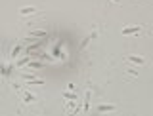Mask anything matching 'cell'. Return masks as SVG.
<instances>
[{
	"mask_svg": "<svg viewBox=\"0 0 153 116\" xmlns=\"http://www.w3.org/2000/svg\"><path fill=\"white\" fill-rule=\"evenodd\" d=\"M98 35H100V31H98V29H96V31H92V32H90V35L86 36V38H84L82 42H80V50H84V48L88 46V44H90V42H92V40H94V38L98 36Z\"/></svg>",
	"mask_w": 153,
	"mask_h": 116,
	"instance_id": "7a4b0ae2",
	"label": "cell"
},
{
	"mask_svg": "<svg viewBox=\"0 0 153 116\" xmlns=\"http://www.w3.org/2000/svg\"><path fill=\"white\" fill-rule=\"evenodd\" d=\"M111 2H115V4H121V0H111Z\"/></svg>",
	"mask_w": 153,
	"mask_h": 116,
	"instance_id": "2e32d148",
	"label": "cell"
},
{
	"mask_svg": "<svg viewBox=\"0 0 153 116\" xmlns=\"http://www.w3.org/2000/svg\"><path fill=\"white\" fill-rule=\"evenodd\" d=\"M29 67H35V69H40V67H42V63H40V61H31V63H29Z\"/></svg>",
	"mask_w": 153,
	"mask_h": 116,
	"instance_id": "5bb4252c",
	"label": "cell"
},
{
	"mask_svg": "<svg viewBox=\"0 0 153 116\" xmlns=\"http://www.w3.org/2000/svg\"><path fill=\"white\" fill-rule=\"evenodd\" d=\"M67 90H71V91H76V90H75V84H73V82H69V84H67Z\"/></svg>",
	"mask_w": 153,
	"mask_h": 116,
	"instance_id": "9a60e30c",
	"label": "cell"
},
{
	"mask_svg": "<svg viewBox=\"0 0 153 116\" xmlns=\"http://www.w3.org/2000/svg\"><path fill=\"white\" fill-rule=\"evenodd\" d=\"M33 36H46V31H31Z\"/></svg>",
	"mask_w": 153,
	"mask_h": 116,
	"instance_id": "4fadbf2b",
	"label": "cell"
},
{
	"mask_svg": "<svg viewBox=\"0 0 153 116\" xmlns=\"http://www.w3.org/2000/svg\"><path fill=\"white\" fill-rule=\"evenodd\" d=\"M10 70H12V65H6V63L0 61V74H2V76H8Z\"/></svg>",
	"mask_w": 153,
	"mask_h": 116,
	"instance_id": "8992f818",
	"label": "cell"
},
{
	"mask_svg": "<svg viewBox=\"0 0 153 116\" xmlns=\"http://www.w3.org/2000/svg\"><path fill=\"white\" fill-rule=\"evenodd\" d=\"M140 31H142V27H138V25H128V27H124V29H123V35H124V36L140 35Z\"/></svg>",
	"mask_w": 153,
	"mask_h": 116,
	"instance_id": "6da1fadb",
	"label": "cell"
},
{
	"mask_svg": "<svg viewBox=\"0 0 153 116\" xmlns=\"http://www.w3.org/2000/svg\"><path fill=\"white\" fill-rule=\"evenodd\" d=\"M90 97H92V91L86 90V93H84V105H82V109H84V110H88V109H90Z\"/></svg>",
	"mask_w": 153,
	"mask_h": 116,
	"instance_id": "52a82bcc",
	"label": "cell"
},
{
	"mask_svg": "<svg viewBox=\"0 0 153 116\" xmlns=\"http://www.w3.org/2000/svg\"><path fill=\"white\" fill-rule=\"evenodd\" d=\"M21 50H23V46H21V44H17V46L12 50V54H10V57H12V59H16V55H19V51H21Z\"/></svg>",
	"mask_w": 153,
	"mask_h": 116,
	"instance_id": "8fae6325",
	"label": "cell"
},
{
	"mask_svg": "<svg viewBox=\"0 0 153 116\" xmlns=\"http://www.w3.org/2000/svg\"><path fill=\"white\" fill-rule=\"evenodd\" d=\"M31 63V57H21L17 63H16V67H23V65H29Z\"/></svg>",
	"mask_w": 153,
	"mask_h": 116,
	"instance_id": "7c38bea8",
	"label": "cell"
},
{
	"mask_svg": "<svg viewBox=\"0 0 153 116\" xmlns=\"http://www.w3.org/2000/svg\"><path fill=\"white\" fill-rule=\"evenodd\" d=\"M35 12H36L35 6H23V8H19V13H21V15H31V13H35Z\"/></svg>",
	"mask_w": 153,
	"mask_h": 116,
	"instance_id": "5b68a950",
	"label": "cell"
},
{
	"mask_svg": "<svg viewBox=\"0 0 153 116\" xmlns=\"http://www.w3.org/2000/svg\"><path fill=\"white\" fill-rule=\"evenodd\" d=\"M63 99H67V101H76V91H65V93H63Z\"/></svg>",
	"mask_w": 153,
	"mask_h": 116,
	"instance_id": "30bf717a",
	"label": "cell"
},
{
	"mask_svg": "<svg viewBox=\"0 0 153 116\" xmlns=\"http://www.w3.org/2000/svg\"><path fill=\"white\" fill-rule=\"evenodd\" d=\"M126 61L134 63V65H143V63H146V59H143L142 55H128V57H126Z\"/></svg>",
	"mask_w": 153,
	"mask_h": 116,
	"instance_id": "277c9868",
	"label": "cell"
},
{
	"mask_svg": "<svg viewBox=\"0 0 153 116\" xmlns=\"http://www.w3.org/2000/svg\"><path fill=\"white\" fill-rule=\"evenodd\" d=\"M36 97L33 93H29V91H23V103H33Z\"/></svg>",
	"mask_w": 153,
	"mask_h": 116,
	"instance_id": "9c48e42d",
	"label": "cell"
},
{
	"mask_svg": "<svg viewBox=\"0 0 153 116\" xmlns=\"http://www.w3.org/2000/svg\"><path fill=\"white\" fill-rule=\"evenodd\" d=\"M113 110H117V105H100L98 107V112L103 114V112H113Z\"/></svg>",
	"mask_w": 153,
	"mask_h": 116,
	"instance_id": "3957f363",
	"label": "cell"
},
{
	"mask_svg": "<svg viewBox=\"0 0 153 116\" xmlns=\"http://www.w3.org/2000/svg\"><path fill=\"white\" fill-rule=\"evenodd\" d=\"M23 78H25L27 82H31V84H38V86H40V84H44V80H40V78H35V76H29V74H25V76H23Z\"/></svg>",
	"mask_w": 153,
	"mask_h": 116,
	"instance_id": "ba28073f",
	"label": "cell"
}]
</instances>
